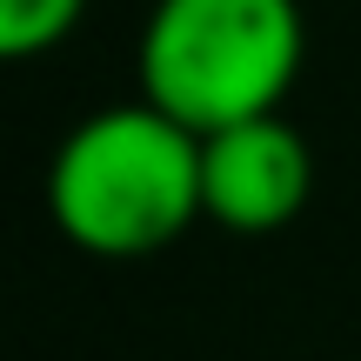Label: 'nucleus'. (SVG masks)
<instances>
[{
	"instance_id": "7ed1b4c3",
	"label": "nucleus",
	"mask_w": 361,
	"mask_h": 361,
	"mask_svg": "<svg viewBox=\"0 0 361 361\" xmlns=\"http://www.w3.org/2000/svg\"><path fill=\"white\" fill-rule=\"evenodd\" d=\"M314 154L281 114L201 134V207L228 234H281L308 207Z\"/></svg>"
},
{
	"instance_id": "f03ea898",
	"label": "nucleus",
	"mask_w": 361,
	"mask_h": 361,
	"mask_svg": "<svg viewBox=\"0 0 361 361\" xmlns=\"http://www.w3.org/2000/svg\"><path fill=\"white\" fill-rule=\"evenodd\" d=\"M308 54L295 0H154L141 27V101L194 134L281 114Z\"/></svg>"
},
{
	"instance_id": "20e7f679",
	"label": "nucleus",
	"mask_w": 361,
	"mask_h": 361,
	"mask_svg": "<svg viewBox=\"0 0 361 361\" xmlns=\"http://www.w3.org/2000/svg\"><path fill=\"white\" fill-rule=\"evenodd\" d=\"M87 0H0V61H34L80 27Z\"/></svg>"
},
{
	"instance_id": "f257e3e1",
	"label": "nucleus",
	"mask_w": 361,
	"mask_h": 361,
	"mask_svg": "<svg viewBox=\"0 0 361 361\" xmlns=\"http://www.w3.org/2000/svg\"><path fill=\"white\" fill-rule=\"evenodd\" d=\"M47 214L80 255L141 261L174 247L201 207V134L154 101L74 121L47 168Z\"/></svg>"
}]
</instances>
